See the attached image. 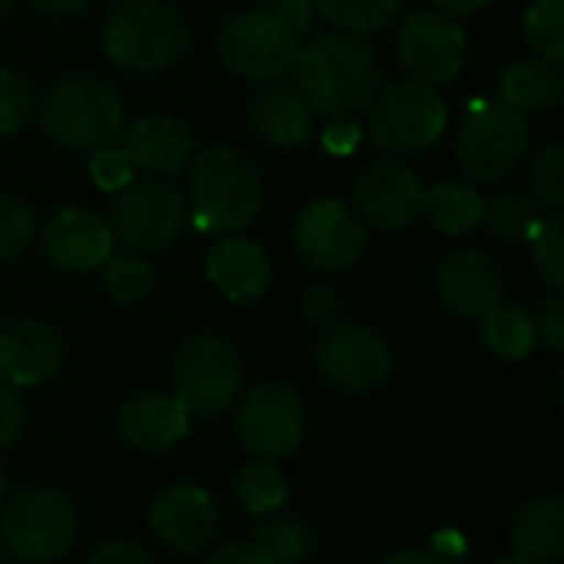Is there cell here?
<instances>
[{"label": "cell", "instance_id": "1", "mask_svg": "<svg viewBox=\"0 0 564 564\" xmlns=\"http://www.w3.org/2000/svg\"><path fill=\"white\" fill-rule=\"evenodd\" d=\"M297 93L311 112L347 119L373 102L380 93L383 66L377 50L357 33H327L294 53Z\"/></svg>", "mask_w": 564, "mask_h": 564}, {"label": "cell", "instance_id": "2", "mask_svg": "<svg viewBox=\"0 0 564 564\" xmlns=\"http://www.w3.org/2000/svg\"><path fill=\"white\" fill-rule=\"evenodd\" d=\"M40 129L56 145L96 152L122 135V99L99 79H63L40 102Z\"/></svg>", "mask_w": 564, "mask_h": 564}, {"label": "cell", "instance_id": "3", "mask_svg": "<svg viewBox=\"0 0 564 564\" xmlns=\"http://www.w3.org/2000/svg\"><path fill=\"white\" fill-rule=\"evenodd\" d=\"M188 198L202 231H238L261 208V175L241 152L212 149L192 169Z\"/></svg>", "mask_w": 564, "mask_h": 564}, {"label": "cell", "instance_id": "4", "mask_svg": "<svg viewBox=\"0 0 564 564\" xmlns=\"http://www.w3.org/2000/svg\"><path fill=\"white\" fill-rule=\"evenodd\" d=\"M106 53L132 73H155L178 63L188 50V23L178 10L155 0H126L106 23Z\"/></svg>", "mask_w": 564, "mask_h": 564}, {"label": "cell", "instance_id": "5", "mask_svg": "<svg viewBox=\"0 0 564 564\" xmlns=\"http://www.w3.org/2000/svg\"><path fill=\"white\" fill-rule=\"evenodd\" d=\"M3 552L20 564L63 558L76 539V509L56 489H30L3 512Z\"/></svg>", "mask_w": 564, "mask_h": 564}, {"label": "cell", "instance_id": "6", "mask_svg": "<svg viewBox=\"0 0 564 564\" xmlns=\"http://www.w3.org/2000/svg\"><path fill=\"white\" fill-rule=\"evenodd\" d=\"M373 142L387 152H423L446 129V102L423 79H400L370 102Z\"/></svg>", "mask_w": 564, "mask_h": 564}, {"label": "cell", "instance_id": "7", "mask_svg": "<svg viewBox=\"0 0 564 564\" xmlns=\"http://www.w3.org/2000/svg\"><path fill=\"white\" fill-rule=\"evenodd\" d=\"M175 397L188 413L215 416L228 410L241 390V360L238 350L215 334L188 337L172 360Z\"/></svg>", "mask_w": 564, "mask_h": 564}, {"label": "cell", "instance_id": "8", "mask_svg": "<svg viewBox=\"0 0 564 564\" xmlns=\"http://www.w3.org/2000/svg\"><path fill=\"white\" fill-rule=\"evenodd\" d=\"M463 169L479 182H499L529 152V122L522 112L502 102H476L459 129L456 142Z\"/></svg>", "mask_w": 564, "mask_h": 564}, {"label": "cell", "instance_id": "9", "mask_svg": "<svg viewBox=\"0 0 564 564\" xmlns=\"http://www.w3.org/2000/svg\"><path fill=\"white\" fill-rule=\"evenodd\" d=\"M304 403L284 383H258L238 406V443L248 456L278 463L304 440Z\"/></svg>", "mask_w": 564, "mask_h": 564}, {"label": "cell", "instance_id": "10", "mask_svg": "<svg viewBox=\"0 0 564 564\" xmlns=\"http://www.w3.org/2000/svg\"><path fill=\"white\" fill-rule=\"evenodd\" d=\"M188 221L185 198L162 182L126 185L109 208V231L129 251H155L172 245Z\"/></svg>", "mask_w": 564, "mask_h": 564}, {"label": "cell", "instance_id": "11", "mask_svg": "<svg viewBox=\"0 0 564 564\" xmlns=\"http://www.w3.org/2000/svg\"><path fill=\"white\" fill-rule=\"evenodd\" d=\"M297 33L271 10H245L221 26V59L248 79H271L291 69L297 53Z\"/></svg>", "mask_w": 564, "mask_h": 564}, {"label": "cell", "instance_id": "12", "mask_svg": "<svg viewBox=\"0 0 564 564\" xmlns=\"http://www.w3.org/2000/svg\"><path fill=\"white\" fill-rule=\"evenodd\" d=\"M297 251L321 271H344L357 264L367 245V228L350 205L337 198L311 202L294 225Z\"/></svg>", "mask_w": 564, "mask_h": 564}, {"label": "cell", "instance_id": "13", "mask_svg": "<svg viewBox=\"0 0 564 564\" xmlns=\"http://www.w3.org/2000/svg\"><path fill=\"white\" fill-rule=\"evenodd\" d=\"M321 373L340 390H373L390 377L393 357L380 334L360 324L327 327L317 344Z\"/></svg>", "mask_w": 564, "mask_h": 564}, {"label": "cell", "instance_id": "14", "mask_svg": "<svg viewBox=\"0 0 564 564\" xmlns=\"http://www.w3.org/2000/svg\"><path fill=\"white\" fill-rule=\"evenodd\" d=\"M403 66L423 83H446L466 63V33L446 13L420 10L403 20L397 33Z\"/></svg>", "mask_w": 564, "mask_h": 564}, {"label": "cell", "instance_id": "15", "mask_svg": "<svg viewBox=\"0 0 564 564\" xmlns=\"http://www.w3.org/2000/svg\"><path fill=\"white\" fill-rule=\"evenodd\" d=\"M357 212L387 231L410 228L423 218V198L426 188L420 175L400 162H370L354 185Z\"/></svg>", "mask_w": 564, "mask_h": 564}, {"label": "cell", "instance_id": "16", "mask_svg": "<svg viewBox=\"0 0 564 564\" xmlns=\"http://www.w3.org/2000/svg\"><path fill=\"white\" fill-rule=\"evenodd\" d=\"M149 529L169 549L195 555L218 532V506L198 486H169L149 506Z\"/></svg>", "mask_w": 564, "mask_h": 564}, {"label": "cell", "instance_id": "17", "mask_svg": "<svg viewBox=\"0 0 564 564\" xmlns=\"http://www.w3.org/2000/svg\"><path fill=\"white\" fill-rule=\"evenodd\" d=\"M436 291L459 317H486L502 304L506 278L486 251L459 248L436 264Z\"/></svg>", "mask_w": 564, "mask_h": 564}, {"label": "cell", "instance_id": "18", "mask_svg": "<svg viewBox=\"0 0 564 564\" xmlns=\"http://www.w3.org/2000/svg\"><path fill=\"white\" fill-rule=\"evenodd\" d=\"M43 251L53 264L66 271L102 268L112 254V231L102 218L86 208H59L43 228Z\"/></svg>", "mask_w": 564, "mask_h": 564}, {"label": "cell", "instance_id": "19", "mask_svg": "<svg viewBox=\"0 0 564 564\" xmlns=\"http://www.w3.org/2000/svg\"><path fill=\"white\" fill-rule=\"evenodd\" d=\"M188 410L178 397L165 393H142L122 403L119 410V436L142 453H165L178 446L188 433Z\"/></svg>", "mask_w": 564, "mask_h": 564}, {"label": "cell", "instance_id": "20", "mask_svg": "<svg viewBox=\"0 0 564 564\" xmlns=\"http://www.w3.org/2000/svg\"><path fill=\"white\" fill-rule=\"evenodd\" d=\"M122 149L135 169L155 175H175L192 159L195 139L185 122L169 116H149L122 129Z\"/></svg>", "mask_w": 564, "mask_h": 564}, {"label": "cell", "instance_id": "21", "mask_svg": "<svg viewBox=\"0 0 564 564\" xmlns=\"http://www.w3.org/2000/svg\"><path fill=\"white\" fill-rule=\"evenodd\" d=\"M208 278L228 301H254L268 291L271 261L261 245L248 238H225L208 251Z\"/></svg>", "mask_w": 564, "mask_h": 564}, {"label": "cell", "instance_id": "22", "mask_svg": "<svg viewBox=\"0 0 564 564\" xmlns=\"http://www.w3.org/2000/svg\"><path fill=\"white\" fill-rule=\"evenodd\" d=\"M63 367V340L46 324L26 321L7 334V380L13 387H36Z\"/></svg>", "mask_w": 564, "mask_h": 564}, {"label": "cell", "instance_id": "23", "mask_svg": "<svg viewBox=\"0 0 564 564\" xmlns=\"http://www.w3.org/2000/svg\"><path fill=\"white\" fill-rule=\"evenodd\" d=\"M516 555L535 564H555L564 555V506L545 496L529 502L512 522Z\"/></svg>", "mask_w": 564, "mask_h": 564}, {"label": "cell", "instance_id": "24", "mask_svg": "<svg viewBox=\"0 0 564 564\" xmlns=\"http://www.w3.org/2000/svg\"><path fill=\"white\" fill-rule=\"evenodd\" d=\"M251 129L274 145H297L314 132V112L297 89H271L254 99Z\"/></svg>", "mask_w": 564, "mask_h": 564}, {"label": "cell", "instance_id": "25", "mask_svg": "<svg viewBox=\"0 0 564 564\" xmlns=\"http://www.w3.org/2000/svg\"><path fill=\"white\" fill-rule=\"evenodd\" d=\"M564 89V76L558 66L539 63H516L499 76V102L516 112H545L558 106Z\"/></svg>", "mask_w": 564, "mask_h": 564}, {"label": "cell", "instance_id": "26", "mask_svg": "<svg viewBox=\"0 0 564 564\" xmlns=\"http://www.w3.org/2000/svg\"><path fill=\"white\" fill-rule=\"evenodd\" d=\"M486 198L473 185L443 182L433 185L423 198V215L443 231V235H466L482 221Z\"/></svg>", "mask_w": 564, "mask_h": 564}, {"label": "cell", "instance_id": "27", "mask_svg": "<svg viewBox=\"0 0 564 564\" xmlns=\"http://www.w3.org/2000/svg\"><path fill=\"white\" fill-rule=\"evenodd\" d=\"M482 340L486 347L502 357V360H525L539 340L535 334V317L522 307H496L486 314V327H482Z\"/></svg>", "mask_w": 564, "mask_h": 564}, {"label": "cell", "instance_id": "28", "mask_svg": "<svg viewBox=\"0 0 564 564\" xmlns=\"http://www.w3.org/2000/svg\"><path fill=\"white\" fill-rule=\"evenodd\" d=\"M238 499L241 506L251 512V516H271L284 506L288 499V482H284V473L274 466V463H248L241 473H238Z\"/></svg>", "mask_w": 564, "mask_h": 564}, {"label": "cell", "instance_id": "29", "mask_svg": "<svg viewBox=\"0 0 564 564\" xmlns=\"http://www.w3.org/2000/svg\"><path fill=\"white\" fill-rule=\"evenodd\" d=\"M482 221L489 225L492 238L506 241V245H516V241H529V235L535 231L539 225V215H535V205L519 195V192H502L496 195L486 212H482Z\"/></svg>", "mask_w": 564, "mask_h": 564}, {"label": "cell", "instance_id": "30", "mask_svg": "<svg viewBox=\"0 0 564 564\" xmlns=\"http://www.w3.org/2000/svg\"><path fill=\"white\" fill-rule=\"evenodd\" d=\"M525 40L532 50L558 66L564 59V0H535L525 10Z\"/></svg>", "mask_w": 564, "mask_h": 564}, {"label": "cell", "instance_id": "31", "mask_svg": "<svg viewBox=\"0 0 564 564\" xmlns=\"http://www.w3.org/2000/svg\"><path fill=\"white\" fill-rule=\"evenodd\" d=\"M400 7L403 0H314L317 13H324L337 26H347L357 36L390 23Z\"/></svg>", "mask_w": 564, "mask_h": 564}, {"label": "cell", "instance_id": "32", "mask_svg": "<svg viewBox=\"0 0 564 564\" xmlns=\"http://www.w3.org/2000/svg\"><path fill=\"white\" fill-rule=\"evenodd\" d=\"M102 284L116 301H135L145 297L155 284V271L145 258L135 254H109L102 264Z\"/></svg>", "mask_w": 564, "mask_h": 564}, {"label": "cell", "instance_id": "33", "mask_svg": "<svg viewBox=\"0 0 564 564\" xmlns=\"http://www.w3.org/2000/svg\"><path fill=\"white\" fill-rule=\"evenodd\" d=\"M532 241V261H535V271L539 278L552 288V291H562L564 288V241H562V218H549V221H539L535 231L529 235Z\"/></svg>", "mask_w": 564, "mask_h": 564}, {"label": "cell", "instance_id": "34", "mask_svg": "<svg viewBox=\"0 0 564 564\" xmlns=\"http://www.w3.org/2000/svg\"><path fill=\"white\" fill-rule=\"evenodd\" d=\"M254 542L271 555L274 564H297L311 549V532L304 522H271L258 529Z\"/></svg>", "mask_w": 564, "mask_h": 564}, {"label": "cell", "instance_id": "35", "mask_svg": "<svg viewBox=\"0 0 564 564\" xmlns=\"http://www.w3.org/2000/svg\"><path fill=\"white\" fill-rule=\"evenodd\" d=\"M532 198L552 212H558L564 205V149L562 145H549L539 152V159L532 162Z\"/></svg>", "mask_w": 564, "mask_h": 564}, {"label": "cell", "instance_id": "36", "mask_svg": "<svg viewBox=\"0 0 564 564\" xmlns=\"http://www.w3.org/2000/svg\"><path fill=\"white\" fill-rule=\"evenodd\" d=\"M30 241H33V212L20 198L0 192V261L17 258Z\"/></svg>", "mask_w": 564, "mask_h": 564}, {"label": "cell", "instance_id": "37", "mask_svg": "<svg viewBox=\"0 0 564 564\" xmlns=\"http://www.w3.org/2000/svg\"><path fill=\"white\" fill-rule=\"evenodd\" d=\"M33 109V93L30 83L20 73L0 69V139L13 135Z\"/></svg>", "mask_w": 564, "mask_h": 564}, {"label": "cell", "instance_id": "38", "mask_svg": "<svg viewBox=\"0 0 564 564\" xmlns=\"http://www.w3.org/2000/svg\"><path fill=\"white\" fill-rule=\"evenodd\" d=\"M89 175H93V182L102 192H122L126 185H132L135 165H132V159L126 155L122 145H106V149H96L93 152Z\"/></svg>", "mask_w": 564, "mask_h": 564}, {"label": "cell", "instance_id": "39", "mask_svg": "<svg viewBox=\"0 0 564 564\" xmlns=\"http://www.w3.org/2000/svg\"><path fill=\"white\" fill-rule=\"evenodd\" d=\"M23 430V400L17 397L13 383L0 377V453L20 440Z\"/></svg>", "mask_w": 564, "mask_h": 564}, {"label": "cell", "instance_id": "40", "mask_svg": "<svg viewBox=\"0 0 564 564\" xmlns=\"http://www.w3.org/2000/svg\"><path fill=\"white\" fill-rule=\"evenodd\" d=\"M535 334H539L555 354H562L564 350V301L558 294L549 297V301L542 304L539 321H535Z\"/></svg>", "mask_w": 564, "mask_h": 564}, {"label": "cell", "instance_id": "41", "mask_svg": "<svg viewBox=\"0 0 564 564\" xmlns=\"http://www.w3.org/2000/svg\"><path fill=\"white\" fill-rule=\"evenodd\" d=\"M89 564H155V562H152V555H149L142 545L116 539V542L99 545V549L93 552Z\"/></svg>", "mask_w": 564, "mask_h": 564}, {"label": "cell", "instance_id": "42", "mask_svg": "<svg viewBox=\"0 0 564 564\" xmlns=\"http://www.w3.org/2000/svg\"><path fill=\"white\" fill-rule=\"evenodd\" d=\"M321 142H324V149H327L330 155L344 159V155H354V152H357V145H360V129H357L350 119H334V122L324 129Z\"/></svg>", "mask_w": 564, "mask_h": 564}, {"label": "cell", "instance_id": "43", "mask_svg": "<svg viewBox=\"0 0 564 564\" xmlns=\"http://www.w3.org/2000/svg\"><path fill=\"white\" fill-rule=\"evenodd\" d=\"M208 564H274L271 562V555L251 539H238V542H228V545H221Z\"/></svg>", "mask_w": 564, "mask_h": 564}, {"label": "cell", "instance_id": "44", "mask_svg": "<svg viewBox=\"0 0 564 564\" xmlns=\"http://www.w3.org/2000/svg\"><path fill=\"white\" fill-rule=\"evenodd\" d=\"M337 311H340V304H337L334 291H327V288H314V291L304 297V314H307V321L317 324V327H330L334 317H337Z\"/></svg>", "mask_w": 564, "mask_h": 564}, {"label": "cell", "instance_id": "45", "mask_svg": "<svg viewBox=\"0 0 564 564\" xmlns=\"http://www.w3.org/2000/svg\"><path fill=\"white\" fill-rule=\"evenodd\" d=\"M271 13H278L294 33H304L307 26H311V20H314V0H271V7H268Z\"/></svg>", "mask_w": 564, "mask_h": 564}, {"label": "cell", "instance_id": "46", "mask_svg": "<svg viewBox=\"0 0 564 564\" xmlns=\"http://www.w3.org/2000/svg\"><path fill=\"white\" fill-rule=\"evenodd\" d=\"M463 535H456V532H443V535H436V552L433 555H440L443 562H449V558H459L463 555Z\"/></svg>", "mask_w": 564, "mask_h": 564}, {"label": "cell", "instance_id": "47", "mask_svg": "<svg viewBox=\"0 0 564 564\" xmlns=\"http://www.w3.org/2000/svg\"><path fill=\"white\" fill-rule=\"evenodd\" d=\"M443 13H453V17H469L476 10H482L489 0H433Z\"/></svg>", "mask_w": 564, "mask_h": 564}, {"label": "cell", "instance_id": "48", "mask_svg": "<svg viewBox=\"0 0 564 564\" xmlns=\"http://www.w3.org/2000/svg\"><path fill=\"white\" fill-rule=\"evenodd\" d=\"M383 564H446L440 555H433V552H397V555H390Z\"/></svg>", "mask_w": 564, "mask_h": 564}, {"label": "cell", "instance_id": "49", "mask_svg": "<svg viewBox=\"0 0 564 564\" xmlns=\"http://www.w3.org/2000/svg\"><path fill=\"white\" fill-rule=\"evenodd\" d=\"M33 3L46 13H76L86 7V0H33Z\"/></svg>", "mask_w": 564, "mask_h": 564}, {"label": "cell", "instance_id": "50", "mask_svg": "<svg viewBox=\"0 0 564 564\" xmlns=\"http://www.w3.org/2000/svg\"><path fill=\"white\" fill-rule=\"evenodd\" d=\"M0 377H7V330H0Z\"/></svg>", "mask_w": 564, "mask_h": 564}, {"label": "cell", "instance_id": "51", "mask_svg": "<svg viewBox=\"0 0 564 564\" xmlns=\"http://www.w3.org/2000/svg\"><path fill=\"white\" fill-rule=\"evenodd\" d=\"M7 492H10V479H7V473L0 469V509H3V502H7Z\"/></svg>", "mask_w": 564, "mask_h": 564}, {"label": "cell", "instance_id": "52", "mask_svg": "<svg viewBox=\"0 0 564 564\" xmlns=\"http://www.w3.org/2000/svg\"><path fill=\"white\" fill-rule=\"evenodd\" d=\"M496 564H535V562H529V558H522V555H506V558H499Z\"/></svg>", "mask_w": 564, "mask_h": 564}, {"label": "cell", "instance_id": "53", "mask_svg": "<svg viewBox=\"0 0 564 564\" xmlns=\"http://www.w3.org/2000/svg\"><path fill=\"white\" fill-rule=\"evenodd\" d=\"M10 3H13V0H0V10H3V7H10Z\"/></svg>", "mask_w": 564, "mask_h": 564}, {"label": "cell", "instance_id": "54", "mask_svg": "<svg viewBox=\"0 0 564 564\" xmlns=\"http://www.w3.org/2000/svg\"><path fill=\"white\" fill-rule=\"evenodd\" d=\"M0 564H3V552H0Z\"/></svg>", "mask_w": 564, "mask_h": 564}]
</instances>
